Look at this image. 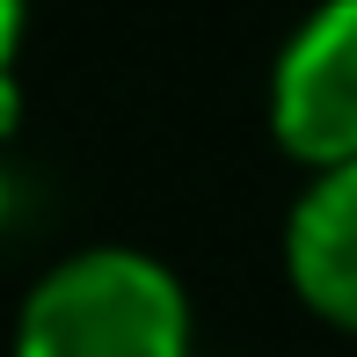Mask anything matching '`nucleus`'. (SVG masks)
Segmentation results:
<instances>
[{"label":"nucleus","instance_id":"f257e3e1","mask_svg":"<svg viewBox=\"0 0 357 357\" xmlns=\"http://www.w3.org/2000/svg\"><path fill=\"white\" fill-rule=\"evenodd\" d=\"M190 291L146 248H73L15 306L8 357H190Z\"/></svg>","mask_w":357,"mask_h":357},{"label":"nucleus","instance_id":"f03ea898","mask_svg":"<svg viewBox=\"0 0 357 357\" xmlns=\"http://www.w3.org/2000/svg\"><path fill=\"white\" fill-rule=\"evenodd\" d=\"M270 139L306 175L357 160V0H314L278 44Z\"/></svg>","mask_w":357,"mask_h":357},{"label":"nucleus","instance_id":"7ed1b4c3","mask_svg":"<svg viewBox=\"0 0 357 357\" xmlns=\"http://www.w3.org/2000/svg\"><path fill=\"white\" fill-rule=\"evenodd\" d=\"M284 278L328 328L357 335V160L321 168L284 219Z\"/></svg>","mask_w":357,"mask_h":357},{"label":"nucleus","instance_id":"20e7f679","mask_svg":"<svg viewBox=\"0 0 357 357\" xmlns=\"http://www.w3.org/2000/svg\"><path fill=\"white\" fill-rule=\"evenodd\" d=\"M22 15H29V0H0V73H15V52H22Z\"/></svg>","mask_w":357,"mask_h":357},{"label":"nucleus","instance_id":"39448f33","mask_svg":"<svg viewBox=\"0 0 357 357\" xmlns=\"http://www.w3.org/2000/svg\"><path fill=\"white\" fill-rule=\"evenodd\" d=\"M22 124V88H15V73H0V139Z\"/></svg>","mask_w":357,"mask_h":357},{"label":"nucleus","instance_id":"423d86ee","mask_svg":"<svg viewBox=\"0 0 357 357\" xmlns=\"http://www.w3.org/2000/svg\"><path fill=\"white\" fill-rule=\"evenodd\" d=\"M0 226H8V175H0Z\"/></svg>","mask_w":357,"mask_h":357}]
</instances>
